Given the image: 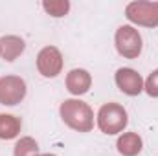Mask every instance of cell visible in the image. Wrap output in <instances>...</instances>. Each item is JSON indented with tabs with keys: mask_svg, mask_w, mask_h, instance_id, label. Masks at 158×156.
Returning <instances> with one entry per match:
<instances>
[{
	"mask_svg": "<svg viewBox=\"0 0 158 156\" xmlns=\"http://www.w3.org/2000/svg\"><path fill=\"white\" fill-rule=\"evenodd\" d=\"M22 130V119L15 114L0 112V140H15Z\"/></svg>",
	"mask_w": 158,
	"mask_h": 156,
	"instance_id": "11",
	"label": "cell"
},
{
	"mask_svg": "<svg viewBox=\"0 0 158 156\" xmlns=\"http://www.w3.org/2000/svg\"><path fill=\"white\" fill-rule=\"evenodd\" d=\"M35 64H37V72L42 77L53 79L63 72L64 57H63V53H61V50L57 46H44L37 53Z\"/></svg>",
	"mask_w": 158,
	"mask_h": 156,
	"instance_id": "6",
	"label": "cell"
},
{
	"mask_svg": "<svg viewBox=\"0 0 158 156\" xmlns=\"http://www.w3.org/2000/svg\"><path fill=\"white\" fill-rule=\"evenodd\" d=\"M114 83H116L119 92L129 96V97H136L143 92V77L134 68H129V66H123V68L116 70Z\"/></svg>",
	"mask_w": 158,
	"mask_h": 156,
	"instance_id": "7",
	"label": "cell"
},
{
	"mask_svg": "<svg viewBox=\"0 0 158 156\" xmlns=\"http://www.w3.org/2000/svg\"><path fill=\"white\" fill-rule=\"evenodd\" d=\"M26 50V40L19 35H4L0 37V51H2V59L7 63L17 61Z\"/></svg>",
	"mask_w": 158,
	"mask_h": 156,
	"instance_id": "9",
	"label": "cell"
},
{
	"mask_svg": "<svg viewBox=\"0 0 158 156\" xmlns=\"http://www.w3.org/2000/svg\"><path fill=\"white\" fill-rule=\"evenodd\" d=\"M39 153V143L31 136H22L17 140L13 147V156H37Z\"/></svg>",
	"mask_w": 158,
	"mask_h": 156,
	"instance_id": "12",
	"label": "cell"
},
{
	"mask_svg": "<svg viewBox=\"0 0 158 156\" xmlns=\"http://www.w3.org/2000/svg\"><path fill=\"white\" fill-rule=\"evenodd\" d=\"M28 94V84L20 76L9 74L0 77V105L15 107L24 101Z\"/></svg>",
	"mask_w": 158,
	"mask_h": 156,
	"instance_id": "5",
	"label": "cell"
},
{
	"mask_svg": "<svg viewBox=\"0 0 158 156\" xmlns=\"http://www.w3.org/2000/svg\"><path fill=\"white\" fill-rule=\"evenodd\" d=\"M96 125L107 136H119L129 125V114L123 105L109 101L99 107L96 114Z\"/></svg>",
	"mask_w": 158,
	"mask_h": 156,
	"instance_id": "2",
	"label": "cell"
},
{
	"mask_svg": "<svg viewBox=\"0 0 158 156\" xmlns=\"http://www.w3.org/2000/svg\"><path fill=\"white\" fill-rule=\"evenodd\" d=\"M143 92L149 97H158V68L153 70L147 79H143Z\"/></svg>",
	"mask_w": 158,
	"mask_h": 156,
	"instance_id": "14",
	"label": "cell"
},
{
	"mask_svg": "<svg viewBox=\"0 0 158 156\" xmlns=\"http://www.w3.org/2000/svg\"><path fill=\"white\" fill-rule=\"evenodd\" d=\"M64 84H66V90L72 96L81 97V96L88 94L90 88H92V74L85 68H74L66 74Z\"/></svg>",
	"mask_w": 158,
	"mask_h": 156,
	"instance_id": "8",
	"label": "cell"
},
{
	"mask_svg": "<svg viewBox=\"0 0 158 156\" xmlns=\"http://www.w3.org/2000/svg\"><path fill=\"white\" fill-rule=\"evenodd\" d=\"M59 116L63 123L76 132H90L94 129V110L88 103L79 97L64 99L59 107Z\"/></svg>",
	"mask_w": 158,
	"mask_h": 156,
	"instance_id": "1",
	"label": "cell"
},
{
	"mask_svg": "<svg viewBox=\"0 0 158 156\" xmlns=\"http://www.w3.org/2000/svg\"><path fill=\"white\" fill-rule=\"evenodd\" d=\"M114 46H116V51L123 59H131V61L138 59L142 55V50H143L142 33L134 26L123 24L114 33Z\"/></svg>",
	"mask_w": 158,
	"mask_h": 156,
	"instance_id": "3",
	"label": "cell"
},
{
	"mask_svg": "<svg viewBox=\"0 0 158 156\" xmlns=\"http://www.w3.org/2000/svg\"><path fill=\"white\" fill-rule=\"evenodd\" d=\"M42 9L53 17V18H61L66 17L70 11V2L68 0H42Z\"/></svg>",
	"mask_w": 158,
	"mask_h": 156,
	"instance_id": "13",
	"label": "cell"
},
{
	"mask_svg": "<svg viewBox=\"0 0 158 156\" xmlns=\"http://www.w3.org/2000/svg\"><path fill=\"white\" fill-rule=\"evenodd\" d=\"M125 17L131 22V26H142V28H156L158 26V2L147 0H134L129 2L125 7Z\"/></svg>",
	"mask_w": 158,
	"mask_h": 156,
	"instance_id": "4",
	"label": "cell"
},
{
	"mask_svg": "<svg viewBox=\"0 0 158 156\" xmlns=\"http://www.w3.org/2000/svg\"><path fill=\"white\" fill-rule=\"evenodd\" d=\"M37 156H57V154H53V153H40V154Z\"/></svg>",
	"mask_w": 158,
	"mask_h": 156,
	"instance_id": "15",
	"label": "cell"
},
{
	"mask_svg": "<svg viewBox=\"0 0 158 156\" xmlns=\"http://www.w3.org/2000/svg\"><path fill=\"white\" fill-rule=\"evenodd\" d=\"M0 55H2V51H0Z\"/></svg>",
	"mask_w": 158,
	"mask_h": 156,
	"instance_id": "16",
	"label": "cell"
},
{
	"mask_svg": "<svg viewBox=\"0 0 158 156\" xmlns=\"http://www.w3.org/2000/svg\"><path fill=\"white\" fill-rule=\"evenodd\" d=\"M116 149L121 156H138L143 149V140L138 132H121L116 142Z\"/></svg>",
	"mask_w": 158,
	"mask_h": 156,
	"instance_id": "10",
	"label": "cell"
}]
</instances>
